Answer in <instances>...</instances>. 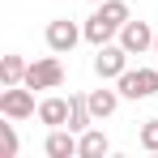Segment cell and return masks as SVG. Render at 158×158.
<instances>
[{
	"label": "cell",
	"instance_id": "6da1fadb",
	"mask_svg": "<svg viewBox=\"0 0 158 158\" xmlns=\"http://www.w3.org/2000/svg\"><path fill=\"white\" fill-rule=\"evenodd\" d=\"M115 85H120V94L124 98H150L158 90V69H124L120 77H115Z\"/></svg>",
	"mask_w": 158,
	"mask_h": 158
},
{
	"label": "cell",
	"instance_id": "7a4b0ae2",
	"mask_svg": "<svg viewBox=\"0 0 158 158\" xmlns=\"http://www.w3.org/2000/svg\"><path fill=\"white\" fill-rule=\"evenodd\" d=\"M0 115L4 120H30L34 115V90L30 85H4L0 90Z\"/></svg>",
	"mask_w": 158,
	"mask_h": 158
},
{
	"label": "cell",
	"instance_id": "3957f363",
	"mask_svg": "<svg viewBox=\"0 0 158 158\" xmlns=\"http://www.w3.org/2000/svg\"><path fill=\"white\" fill-rule=\"evenodd\" d=\"M81 39H85V26L69 22V17H56L52 26H47V47H52L56 56H69V52L81 43Z\"/></svg>",
	"mask_w": 158,
	"mask_h": 158
},
{
	"label": "cell",
	"instance_id": "277c9868",
	"mask_svg": "<svg viewBox=\"0 0 158 158\" xmlns=\"http://www.w3.org/2000/svg\"><path fill=\"white\" fill-rule=\"evenodd\" d=\"M60 81H64L60 60H56V56H43V60H34L26 69V81H22V85H30V90H56Z\"/></svg>",
	"mask_w": 158,
	"mask_h": 158
},
{
	"label": "cell",
	"instance_id": "5b68a950",
	"mask_svg": "<svg viewBox=\"0 0 158 158\" xmlns=\"http://www.w3.org/2000/svg\"><path fill=\"white\" fill-rule=\"evenodd\" d=\"M120 47H124V52L128 56H145L150 52V47H154V26H150V22H124V26H120Z\"/></svg>",
	"mask_w": 158,
	"mask_h": 158
},
{
	"label": "cell",
	"instance_id": "8992f818",
	"mask_svg": "<svg viewBox=\"0 0 158 158\" xmlns=\"http://www.w3.org/2000/svg\"><path fill=\"white\" fill-rule=\"evenodd\" d=\"M124 69H128V52H124L120 43H103L98 56H94V73H98L103 81H115Z\"/></svg>",
	"mask_w": 158,
	"mask_h": 158
},
{
	"label": "cell",
	"instance_id": "52a82bcc",
	"mask_svg": "<svg viewBox=\"0 0 158 158\" xmlns=\"http://www.w3.org/2000/svg\"><path fill=\"white\" fill-rule=\"evenodd\" d=\"M43 150H47V158H77V132L73 128H52Z\"/></svg>",
	"mask_w": 158,
	"mask_h": 158
},
{
	"label": "cell",
	"instance_id": "ba28073f",
	"mask_svg": "<svg viewBox=\"0 0 158 158\" xmlns=\"http://www.w3.org/2000/svg\"><path fill=\"white\" fill-rule=\"evenodd\" d=\"M39 120L47 128H69V98H43L39 103Z\"/></svg>",
	"mask_w": 158,
	"mask_h": 158
},
{
	"label": "cell",
	"instance_id": "9c48e42d",
	"mask_svg": "<svg viewBox=\"0 0 158 158\" xmlns=\"http://www.w3.org/2000/svg\"><path fill=\"white\" fill-rule=\"evenodd\" d=\"M107 150H111V141H107V132H98V128H85L77 137V158H103Z\"/></svg>",
	"mask_w": 158,
	"mask_h": 158
},
{
	"label": "cell",
	"instance_id": "30bf717a",
	"mask_svg": "<svg viewBox=\"0 0 158 158\" xmlns=\"http://www.w3.org/2000/svg\"><path fill=\"white\" fill-rule=\"evenodd\" d=\"M90 124H94V111H90V103H85V94H73V98H69V128L81 137Z\"/></svg>",
	"mask_w": 158,
	"mask_h": 158
},
{
	"label": "cell",
	"instance_id": "8fae6325",
	"mask_svg": "<svg viewBox=\"0 0 158 158\" xmlns=\"http://www.w3.org/2000/svg\"><path fill=\"white\" fill-rule=\"evenodd\" d=\"M85 103H90V111H94V120H107V115L120 107V90H90Z\"/></svg>",
	"mask_w": 158,
	"mask_h": 158
},
{
	"label": "cell",
	"instance_id": "7c38bea8",
	"mask_svg": "<svg viewBox=\"0 0 158 158\" xmlns=\"http://www.w3.org/2000/svg\"><path fill=\"white\" fill-rule=\"evenodd\" d=\"M26 60H22V56H4V60H0V81H4V85H22V81H26Z\"/></svg>",
	"mask_w": 158,
	"mask_h": 158
},
{
	"label": "cell",
	"instance_id": "4fadbf2b",
	"mask_svg": "<svg viewBox=\"0 0 158 158\" xmlns=\"http://www.w3.org/2000/svg\"><path fill=\"white\" fill-rule=\"evenodd\" d=\"M94 13L103 17L107 26H115V30H120L124 22H128V4H124V0H103V4H98Z\"/></svg>",
	"mask_w": 158,
	"mask_h": 158
},
{
	"label": "cell",
	"instance_id": "5bb4252c",
	"mask_svg": "<svg viewBox=\"0 0 158 158\" xmlns=\"http://www.w3.org/2000/svg\"><path fill=\"white\" fill-rule=\"evenodd\" d=\"M111 34H120V30H115V26H107V22L98 17V13H94V17L85 22V43H94V47H103V43H111Z\"/></svg>",
	"mask_w": 158,
	"mask_h": 158
},
{
	"label": "cell",
	"instance_id": "9a60e30c",
	"mask_svg": "<svg viewBox=\"0 0 158 158\" xmlns=\"http://www.w3.org/2000/svg\"><path fill=\"white\" fill-rule=\"evenodd\" d=\"M137 141H141V150L158 154V120H145V124H141V132H137Z\"/></svg>",
	"mask_w": 158,
	"mask_h": 158
},
{
	"label": "cell",
	"instance_id": "2e32d148",
	"mask_svg": "<svg viewBox=\"0 0 158 158\" xmlns=\"http://www.w3.org/2000/svg\"><path fill=\"white\" fill-rule=\"evenodd\" d=\"M0 132H4V158H17V132H13V124H0Z\"/></svg>",
	"mask_w": 158,
	"mask_h": 158
},
{
	"label": "cell",
	"instance_id": "e0dca14e",
	"mask_svg": "<svg viewBox=\"0 0 158 158\" xmlns=\"http://www.w3.org/2000/svg\"><path fill=\"white\" fill-rule=\"evenodd\" d=\"M154 52H158V30H154Z\"/></svg>",
	"mask_w": 158,
	"mask_h": 158
},
{
	"label": "cell",
	"instance_id": "ac0fdd59",
	"mask_svg": "<svg viewBox=\"0 0 158 158\" xmlns=\"http://www.w3.org/2000/svg\"><path fill=\"white\" fill-rule=\"evenodd\" d=\"M90 4H103V0H90Z\"/></svg>",
	"mask_w": 158,
	"mask_h": 158
}]
</instances>
